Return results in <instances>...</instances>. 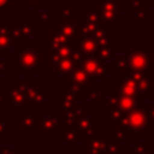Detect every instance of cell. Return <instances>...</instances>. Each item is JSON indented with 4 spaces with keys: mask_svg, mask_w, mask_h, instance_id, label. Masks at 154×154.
Segmentation results:
<instances>
[{
    "mask_svg": "<svg viewBox=\"0 0 154 154\" xmlns=\"http://www.w3.org/2000/svg\"><path fill=\"white\" fill-rule=\"evenodd\" d=\"M5 2H7V0H0V7H2V5H3V4H4V3H5Z\"/></svg>",
    "mask_w": 154,
    "mask_h": 154,
    "instance_id": "obj_1",
    "label": "cell"
}]
</instances>
